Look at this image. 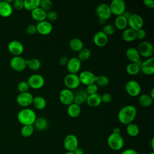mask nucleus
<instances>
[{
    "label": "nucleus",
    "mask_w": 154,
    "mask_h": 154,
    "mask_svg": "<svg viewBox=\"0 0 154 154\" xmlns=\"http://www.w3.org/2000/svg\"><path fill=\"white\" fill-rule=\"evenodd\" d=\"M137 108L131 105H128L122 108L117 114L119 121L123 125H128L134 120L137 116Z\"/></svg>",
    "instance_id": "f257e3e1"
},
{
    "label": "nucleus",
    "mask_w": 154,
    "mask_h": 154,
    "mask_svg": "<svg viewBox=\"0 0 154 154\" xmlns=\"http://www.w3.org/2000/svg\"><path fill=\"white\" fill-rule=\"evenodd\" d=\"M17 118L23 125H33L37 117L35 112L32 109L24 108L19 111Z\"/></svg>",
    "instance_id": "f03ea898"
},
{
    "label": "nucleus",
    "mask_w": 154,
    "mask_h": 154,
    "mask_svg": "<svg viewBox=\"0 0 154 154\" xmlns=\"http://www.w3.org/2000/svg\"><path fill=\"white\" fill-rule=\"evenodd\" d=\"M107 144L113 150H119L123 147L124 140L121 134L111 133L108 137Z\"/></svg>",
    "instance_id": "7ed1b4c3"
},
{
    "label": "nucleus",
    "mask_w": 154,
    "mask_h": 154,
    "mask_svg": "<svg viewBox=\"0 0 154 154\" xmlns=\"http://www.w3.org/2000/svg\"><path fill=\"white\" fill-rule=\"evenodd\" d=\"M137 49L140 57L141 56L147 58L152 57L154 51L152 44L147 41H143L140 43Z\"/></svg>",
    "instance_id": "20e7f679"
},
{
    "label": "nucleus",
    "mask_w": 154,
    "mask_h": 154,
    "mask_svg": "<svg viewBox=\"0 0 154 154\" xmlns=\"http://www.w3.org/2000/svg\"><path fill=\"white\" fill-rule=\"evenodd\" d=\"M112 14L121 16L126 11V3L123 0H113L109 5Z\"/></svg>",
    "instance_id": "39448f33"
},
{
    "label": "nucleus",
    "mask_w": 154,
    "mask_h": 154,
    "mask_svg": "<svg viewBox=\"0 0 154 154\" xmlns=\"http://www.w3.org/2000/svg\"><path fill=\"white\" fill-rule=\"evenodd\" d=\"M64 84L66 88L70 90L77 88L81 84L78 75L68 73L64 78Z\"/></svg>",
    "instance_id": "423d86ee"
},
{
    "label": "nucleus",
    "mask_w": 154,
    "mask_h": 154,
    "mask_svg": "<svg viewBox=\"0 0 154 154\" xmlns=\"http://www.w3.org/2000/svg\"><path fill=\"white\" fill-rule=\"evenodd\" d=\"M125 91L131 97H136L140 95L141 88L140 84L135 80H130L125 84Z\"/></svg>",
    "instance_id": "0eeeda50"
},
{
    "label": "nucleus",
    "mask_w": 154,
    "mask_h": 154,
    "mask_svg": "<svg viewBox=\"0 0 154 154\" xmlns=\"http://www.w3.org/2000/svg\"><path fill=\"white\" fill-rule=\"evenodd\" d=\"M27 82L29 88L37 90L44 86L45 79L43 76L40 74H33L28 78Z\"/></svg>",
    "instance_id": "6e6552de"
},
{
    "label": "nucleus",
    "mask_w": 154,
    "mask_h": 154,
    "mask_svg": "<svg viewBox=\"0 0 154 154\" xmlns=\"http://www.w3.org/2000/svg\"><path fill=\"white\" fill-rule=\"evenodd\" d=\"M96 13L99 19L104 20L105 21L109 19L112 15L109 5L105 3H101L97 6Z\"/></svg>",
    "instance_id": "1a4fd4ad"
},
{
    "label": "nucleus",
    "mask_w": 154,
    "mask_h": 154,
    "mask_svg": "<svg viewBox=\"0 0 154 154\" xmlns=\"http://www.w3.org/2000/svg\"><path fill=\"white\" fill-rule=\"evenodd\" d=\"M10 66L12 69L17 72H22L27 67L26 60L21 56L12 57L10 61Z\"/></svg>",
    "instance_id": "9d476101"
},
{
    "label": "nucleus",
    "mask_w": 154,
    "mask_h": 154,
    "mask_svg": "<svg viewBox=\"0 0 154 154\" xmlns=\"http://www.w3.org/2000/svg\"><path fill=\"white\" fill-rule=\"evenodd\" d=\"M144 20L141 16L138 14H132L128 19V25L130 28L134 31H137L143 28Z\"/></svg>",
    "instance_id": "9b49d317"
},
{
    "label": "nucleus",
    "mask_w": 154,
    "mask_h": 154,
    "mask_svg": "<svg viewBox=\"0 0 154 154\" xmlns=\"http://www.w3.org/2000/svg\"><path fill=\"white\" fill-rule=\"evenodd\" d=\"M33 97L32 94L28 91L19 93L16 97V102L22 107L28 108V106L32 105Z\"/></svg>",
    "instance_id": "f8f14e48"
},
{
    "label": "nucleus",
    "mask_w": 154,
    "mask_h": 154,
    "mask_svg": "<svg viewBox=\"0 0 154 154\" xmlns=\"http://www.w3.org/2000/svg\"><path fill=\"white\" fill-rule=\"evenodd\" d=\"M63 145L67 152H73L78 147V138L74 134H69L65 137Z\"/></svg>",
    "instance_id": "ddd939ff"
},
{
    "label": "nucleus",
    "mask_w": 154,
    "mask_h": 154,
    "mask_svg": "<svg viewBox=\"0 0 154 154\" xmlns=\"http://www.w3.org/2000/svg\"><path fill=\"white\" fill-rule=\"evenodd\" d=\"M59 100L62 104L69 106L73 103L74 93L69 89L64 88L60 92Z\"/></svg>",
    "instance_id": "4468645a"
},
{
    "label": "nucleus",
    "mask_w": 154,
    "mask_h": 154,
    "mask_svg": "<svg viewBox=\"0 0 154 154\" xmlns=\"http://www.w3.org/2000/svg\"><path fill=\"white\" fill-rule=\"evenodd\" d=\"M7 49L9 52L14 56H20L24 51L23 44L16 40L11 41L8 44Z\"/></svg>",
    "instance_id": "2eb2a0df"
},
{
    "label": "nucleus",
    "mask_w": 154,
    "mask_h": 154,
    "mask_svg": "<svg viewBox=\"0 0 154 154\" xmlns=\"http://www.w3.org/2000/svg\"><path fill=\"white\" fill-rule=\"evenodd\" d=\"M80 82L84 85H88L95 83L96 76L91 71L83 70L78 75Z\"/></svg>",
    "instance_id": "dca6fc26"
},
{
    "label": "nucleus",
    "mask_w": 154,
    "mask_h": 154,
    "mask_svg": "<svg viewBox=\"0 0 154 154\" xmlns=\"http://www.w3.org/2000/svg\"><path fill=\"white\" fill-rule=\"evenodd\" d=\"M140 71L146 75H152L154 73V58L150 57L142 61Z\"/></svg>",
    "instance_id": "f3484780"
},
{
    "label": "nucleus",
    "mask_w": 154,
    "mask_h": 154,
    "mask_svg": "<svg viewBox=\"0 0 154 154\" xmlns=\"http://www.w3.org/2000/svg\"><path fill=\"white\" fill-rule=\"evenodd\" d=\"M81 61L77 57H72L69 59L66 64L67 70L69 73L77 74L81 67Z\"/></svg>",
    "instance_id": "a211bd4d"
},
{
    "label": "nucleus",
    "mask_w": 154,
    "mask_h": 154,
    "mask_svg": "<svg viewBox=\"0 0 154 154\" xmlns=\"http://www.w3.org/2000/svg\"><path fill=\"white\" fill-rule=\"evenodd\" d=\"M36 29H37V32L38 34L42 35H47L52 32L53 27L51 22L46 20L38 22L36 25Z\"/></svg>",
    "instance_id": "6ab92c4d"
},
{
    "label": "nucleus",
    "mask_w": 154,
    "mask_h": 154,
    "mask_svg": "<svg viewBox=\"0 0 154 154\" xmlns=\"http://www.w3.org/2000/svg\"><path fill=\"white\" fill-rule=\"evenodd\" d=\"M93 40L94 45L97 46L103 47L107 44L108 37L102 31H99L94 34Z\"/></svg>",
    "instance_id": "aec40b11"
},
{
    "label": "nucleus",
    "mask_w": 154,
    "mask_h": 154,
    "mask_svg": "<svg viewBox=\"0 0 154 154\" xmlns=\"http://www.w3.org/2000/svg\"><path fill=\"white\" fill-rule=\"evenodd\" d=\"M12 13V5L5 0L0 1V16L3 17H8L11 15Z\"/></svg>",
    "instance_id": "412c9836"
},
{
    "label": "nucleus",
    "mask_w": 154,
    "mask_h": 154,
    "mask_svg": "<svg viewBox=\"0 0 154 154\" xmlns=\"http://www.w3.org/2000/svg\"><path fill=\"white\" fill-rule=\"evenodd\" d=\"M31 15L32 19L38 23L46 20V12L42 9L40 7L31 11Z\"/></svg>",
    "instance_id": "4be33fe9"
},
{
    "label": "nucleus",
    "mask_w": 154,
    "mask_h": 154,
    "mask_svg": "<svg viewBox=\"0 0 154 154\" xmlns=\"http://www.w3.org/2000/svg\"><path fill=\"white\" fill-rule=\"evenodd\" d=\"M126 56L131 63H136L140 60V55L137 49L134 47H130L126 51Z\"/></svg>",
    "instance_id": "5701e85b"
},
{
    "label": "nucleus",
    "mask_w": 154,
    "mask_h": 154,
    "mask_svg": "<svg viewBox=\"0 0 154 154\" xmlns=\"http://www.w3.org/2000/svg\"><path fill=\"white\" fill-rule=\"evenodd\" d=\"M86 102L91 107H97L102 103L101 95L98 93L88 95Z\"/></svg>",
    "instance_id": "b1692460"
},
{
    "label": "nucleus",
    "mask_w": 154,
    "mask_h": 154,
    "mask_svg": "<svg viewBox=\"0 0 154 154\" xmlns=\"http://www.w3.org/2000/svg\"><path fill=\"white\" fill-rule=\"evenodd\" d=\"M114 26L116 29L119 30L123 31L126 28H127L128 25V20L122 15L118 16L114 20Z\"/></svg>",
    "instance_id": "393cba45"
},
{
    "label": "nucleus",
    "mask_w": 154,
    "mask_h": 154,
    "mask_svg": "<svg viewBox=\"0 0 154 154\" xmlns=\"http://www.w3.org/2000/svg\"><path fill=\"white\" fill-rule=\"evenodd\" d=\"M34 128L37 129V131H43L47 129L48 126V122L47 120L42 117H40L36 118L34 124H33Z\"/></svg>",
    "instance_id": "a878e982"
},
{
    "label": "nucleus",
    "mask_w": 154,
    "mask_h": 154,
    "mask_svg": "<svg viewBox=\"0 0 154 154\" xmlns=\"http://www.w3.org/2000/svg\"><path fill=\"white\" fill-rule=\"evenodd\" d=\"M69 47L74 52H78L84 48V43L79 38H73L69 42Z\"/></svg>",
    "instance_id": "bb28decb"
},
{
    "label": "nucleus",
    "mask_w": 154,
    "mask_h": 154,
    "mask_svg": "<svg viewBox=\"0 0 154 154\" xmlns=\"http://www.w3.org/2000/svg\"><path fill=\"white\" fill-rule=\"evenodd\" d=\"M81 112V106L73 103L67 106V112L68 115L72 118L78 117Z\"/></svg>",
    "instance_id": "cd10ccee"
},
{
    "label": "nucleus",
    "mask_w": 154,
    "mask_h": 154,
    "mask_svg": "<svg viewBox=\"0 0 154 154\" xmlns=\"http://www.w3.org/2000/svg\"><path fill=\"white\" fill-rule=\"evenodd\" d=\"M122 37L123 40L126 42H133L136 39L135 31L130 28H127L123 31Z\"/></svg>",
    "instance_id": "c85d7f7f"
},
{
    "label": "nucleus",
    "mask_w": 154,
    "mask_h": 154,
    "mask_svg": "<svg viewBox=\"0 0 154 154\" xmlns=\"http://www.w3.org/2000/svg\"><path fill=\"white\" fill-rule=\"evenodd\" d=\"M32 105L37 109H43L46 106V99L41 96H36L33 97Z\"/></svg>",
    "instance_id": "c756f323"
},
{
    "label": "nucleus",
    "mask_w": 154,
    "mask_h": 154,
    "mask_svg": "<svg viewBox=\"0 0 154 154\" xmlns=\"http://www.w3.org/2000/svg\"><path fill=\"white\" fill-rule=\"evenodd\" d=\"M153 99L147 94L140 95L138 97V103L143 107H149L153 103Z\"/></svg>",
    "instance_id": "7c9ffc66"
},
{
    "label": "nucleus",
    "mask_w": 154,
    "mask_h": 154,
    "mask_svg": "<svg viewBox=\"0 0 154 154\" xmlns=\"http://www.w3.org/2000/svg\"><path fill=\"white\" fill-rule=\"evenodd\" d=\"M26 66L28 67L32 70H38L42 66L41 61L35 58H33L31 59L26 60Z\"/></svg>",
    "instance_id": "2f4dec72"
},
{
    "label": "nucleus",
    "mask_w": 154,
    "mask_h": 154,
    "mask_svg": "<svg viewBox=\"0 0 154 154\" xmlns=\"http://www.w3.org/2000/svg\"><path fill=\"white\" fill-rule=\"evenodd\" d=\"M126 132L127 134L132 137L137 136L140 133L139 127L135 123H131L126 125Z\"/></svg>",
    "instance_id": "473e14b6"
},
{
    "label": "nucleus",
    "mask_w": 154,
    "mask_h": 154,
    "mask_svg": "<svg viewBox=\"0 0 154 154\" xmlns=\"http://www.w3.org/2000/svg\"><path fill=\"white\" fill-rule=\"evenodd\" d=\"M40 0H24V8L31 11L40 7Z\"/></svg>",
    "instance_id": "72a5a7b5"
},
{
    "label": "nucleus",
    "mask_w": 154,
    "mask_h": 154,
    "mask_svg": "<svg viewBox=\"0 0 154 154\" xmlns=\"http://www.w3.org/2000/svg\"><path fill=\"white\" fill-rule=\"evenodd\" d=\"M109 80L108 76L105 75H99L96 76L95 84L97 85V87H106L109 84Z\"/></svg>",
    "instance_id": "f704fd0d"
},
{
    "label": "nucleus",
    "mask_w": 154,
    "mask_h": 154,
    "mask_svg": "<svg viewBox=\"0 0 154 154\" xmlns=\"http://www.w3.org/2000/svg\"><path fill=\"white\" fill-rule=\"evenodd\" d=\"M126 72L130 75H136L139 73L140 71V67L134 63H131L128 64L126 68Z\"/></svg>",
    "instance_id": "c9c22d12"
},
{
    "label": "nucleus",
    "mask_w": 154,
    "mask_h": 154,
    "mask_svg": "<svg viewBox=\"0 0 154 154\" xmlns=\"http://www.w3.org/2000/svg\"><path fill=\"white\" fill-rule=\"evenodd\" d=\"M34 131L33 125H23L20 129V134L23 137H29L32 135Z\"/></svg>",
    "instance_id": "e433bc0d"
},
{
    "label": "nucleus",
    "mask_w": 154,
    "mask_h": 154,
    "mask_svg": "<svg viewBox=\"0 0 154 154\" xmlns=\"http://www.w3.org/2000/svg\"><path fill=\"white\" fill-rule=\"evenodd\" d=\"M91 56V51L88 48H83L79 52H78V58L82 62L84 61H86Z\"/></svg>",
    "instance_id": "4c0bfd02"
},
{
    "label": "nucleus",
    "mask_w": 154,
    "mask_h": 154,
    "mask_svg": "<svg viewBox=\"0 0 154 154\" xmlns=\"http://www.w3.org/2000/svg\"><path fill=\"white\" fill-rule=\"evenodd\" d=\"M40 7L46 12L52 10L53 7V3L50 0H40Z\"/></svg>",
    "instance_id": "58836bf2"
},
{
    "label": "nucleus",
    "mask_w": 154,
    "mask_h": 154,
    "mask_svg": "<svg viewBox=\"0 0 154 154\" xmlns=\"http://www.w3.org/2000/svg\"><path fill=\"white\" fill-rule=\"evenodd\" d=\"M116 29L115 26H114V25L106 24V25H104L102 31L108 37L109 35H113L116 32Z\"/></svg>",
    "instance_id": "ea45409f"
},
{
    "label": "nucleus",
    "mask_w": 154,
    "mask_h": 154,
    "mask_svg": "<svg viewBox=\"0 0 154 154\" xmlns=\"http://www.w3.org/2000/svg\"><path fill=\"white\" fill-rule=\"evenodd\" d=\"M29 88L27 81H22L19 82L17 85V89L19 93H25L27 92Z\"/></svg>",
    "instance_id": "a19ab883"
},
{
    "label": "nucleus",
    "mask_w": 154,
    "mask_h": 154,
    "mask_svg": "<svg viewBox=\"0 0 154 154\" xmlns=\"http://www.w3.org/2000/svg\"><path fill=\"white\" fill-rule=\"evenodd\" d=\"M58 18V14L56 11L54 10H50L48 12H46V20L48 22H54Z\"/></svg>",
    "instance_id": "79ce46f5"
},
{
    "label": "nucleus",
    "mask_w": 154,
    "mask_h": 154,
    "mask_svg": "<svg viewBox=\"0 0 154 154\" xmlns=\"http://www.w3.org/2000/svg\"><path fill=\"white\" fill-rule=\"evenodd\" d=\"M85 91H87V93H88V95L95 94V93H97L98 87L95 83H93V84L87 85L86 87Z\"/></svg>",
    "instance_id": "37998d69"
},
{
    "label": "nucleus",
    "mask_w": 154,
    "mask_h": 154,
    "mask_svg": "<svg viewBox=\"0 0 154 154\" xmlns=\"http://www.w3.org/2000/svg\"><path fill=\"white\" fill-rule=\"evenodd\" d=\"M12 4V7H13L16 10H21L24 8L23 0H14L13 1Z\"/></svg>",
    "instance_id": "c03bdc74"
},
{
    "label": "nucleus",
    "mask_w": 154,
    "mask_h": 154,
    "mask_svg": "<svg viewBox=\"0 0 154 154\" xmlns=\"http://www.w3.org/2000/svg\"><path fill=\"white\" fill-rule=\"evenodd\" d=\"M85 102H86L85 100L79 94L75 93L74 94V100H73V103L80 106L82 104L84 103Z\"/></svg>",
    "instance_id": "a18cd8bd"
},
{
    "label": "nucleus",
    "mask_w": 154,
    "mask_h": 154,
    "mask_svg": "<svg viewBox=\"0 0 154 154\" xmlns=\"http://www.w3.org/2000/svg\"><path fill=\"white\" fill-rule=\"evenodd\" d=\"M146 32L144 29L141 28L140 29L135 31L136 38L138 40H143L146 37Z\"/></svg>",
    "instance_id": "49530a36"
},
{
    "label": "nucleus",
    "mask_w": 154,
    "mask_h": 154,
    "mask_svg": "<svg viewBox=\"0 0 154 154\" xmlns=\"http://www.w3.org/2000/svg\"><path fill=\"white\" fill-rule=\"evenodd\" d=\"M26 31L29 35H34L37 32L36 25L34 24H29L26 28Z\"/></svg>",
    "instance_id": "de8ad7c7"
},
{
    "label": "nucleus",
    "mask_w": 154,
    "mask_h": 154,
    "mask_svg": "<svg viewBox=\"0 0 154 154\" xmlns=\"http://www.w3.org/2000/svg\"><path fill=\"white\" fill-rule=\"evenodd\" d=\"M101 100L102 102L104 103H108L112 100V96L108 93H103L101 95Z\"/></svg>",
    "instance_id": "09e8293b"
},
{
    "label": "nucleus",
    "mask_w": 154,
    "mask_h": 154,
    "mask_svg": "<svg viewBox=\"0 0 154 154\" xmlns=\"http://www.w3.org/2000/svg\"><path fill=\"white\" fill-rule=\"evenodd\" d=\"M75 93H77V94H79L80 96H81L85 100V101L87 100V97L88 96V94L87 93V91H85V90H83V89H80V90H77Z\"/></svg>",
    "instance_id": "8fccbe9b"
},
{
    "label": "nucleus",
    "mask_w": 154,
    "mask_h": 154,
    "mask_svg": "<svg viewBox=\"0 0 154 154\" xmlns=\"http://www.w3.org/2000/svg\"><path fill=\"white\" fill-rule=\"evenodd\" d=\"M144 5L149 8H154V1L153 0H144Z\"/></svg>",
    "instance_id": "3c124183"
},
{
    "label": "nucleus",
    "mask_w": 154,
    "mask_h": 154,
    "mask_svg": "<svg viewBox=\"0 0 154 154\" xmlns=\"http://www.w3.org/2000/svg\"><path fill=\"white\" fill-rule=\"evenodd\" d=\"M69 58L67 57L66 56H63L60 58V61H59V63L61 66H66L67 62H68Z\"/></svg>",
    "instance_id": "603ef678"
},
{
    "label": "nucleus",
    "mask_w": 154,
    "mask_h": 154,
    "mask_svg": "<svg viewBox=\"0 0 154 154\" xmlns=\"http://www.w3.org/2000/svg\"><path fill=\"white\" fill-rule=\"evenodd\" d=\"M121 154H138V152L133 149H127L123 150Z\"/></svg>",
    "instance_id": "864d4df0"
},
{
    "label": "nucleus",
    "mask_w": 154,
    "mask_h": 154,
    "mask_svg": "<svg viewBox=\"0 0 154 154\" xmlns=\"http://www.w3.org/2000/svg\"><path fill=\"white\" fill-rule=\"evenodd\" d=\"M75 154H84V150L81 148V147H77L74 151H73Z\"/></svg>",
    "instance_id": "5fc2aeb1"
},
{
    "label": "nucleus",
    "mask_w": 154,
    "mask_h": 154,
    "mask_svg": "<svg viewBox=\"0 0 154 154\" xmlns=\"http://www.w3.org/2000/svg\"><path fill=\"white\" fill-rule=\"evenodd\" d=\"M131 14H132V13H130L129 11H125L123 13V14H122V16H123L127 20L129 18V17L131 16Z\"/></svg>",
    "instance_id": "6e6d98bb"
},
{
    "label": "nucleus",
    "mask_w": 154,
    "mask_h": 154,
    "mask_svg": "<svg viewBox=\"0 0 154 154\" xmlns=\"http://www.w3.org/2000/svg\"><path fill=\"white\" fill-rule=\"evenodd\" d=\"M120 132H121V129L118 128V127H116L113 129V131H112V133H115V134H120Z\"/></svg>",
    "instance_id": "4d7b16f0"
},
{
    "label": "nucleus",
    "mask_w": 154,
    "mask_h": 154,
    "mask_svg": "<svg viewBox=\"0 0 154 154\" xmlns=\"http://www.w3.org/2000/svg\"><path fill=\"white\" fill-rule=\"evenodd\" d=\"M149 96L153 99H154V88H152L150 91V94H149Z\"/></svg>",
    "instance_id": "13d9d810"
},
{
    "label": "nucleus",
    "mask_w": 154,
    "mask_h": 154,
    "mask_svg": "<svg viewBox=\"0 0 154 154\" xmlns=\"http://www.w3.org/2000/svg\"><path fill=\"white\" fill-rule=\"evenodd\" d=\"M153 143H154V138H153L152 139V141H151V144H152V149L153 150L154 149V146H153Z\"/></svg>",
    "instance_id": "bf43d9fd"
},
{
    "label": "nucleus",
    "mask_w": 154,
    "mask_h": 154,
    "mask_svg": "<svg viewBox=\"0 0 154 154\" xmlns=\"http://www.w3.org/2000/svg\"><path fill=\"white\" fill-rule=\"evenodd\" d=\"M65 154H75V153L73 152H67H67Z\"/></svg>",
    "instance_id": "052dcab7"
},
{
    "label": "nucleus",
    "mask_w": 154,
    "mask_h": 154,
    "mask_svg": "<svg viewBox=\"0 0 154 154\" xmlns=\"http://www.w3.org/2000/svg\"><path fill=\"white\" fill-rule=\"evenodd\" d=\"M147 154H154V152H150V153H149Z\"/></svg>",
    "instance_id": "680f3d73"
}]
</instances>
